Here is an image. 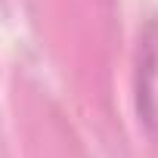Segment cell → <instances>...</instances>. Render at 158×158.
Segmentation results:
<instances>
[{"label":"cell","instance_id":"6da1fadb","mask_svg":"<svg viewBox=\"0 0 158 158\" xmlns=\"http://www.w3.org/2000/svg\"><path fill=\"white\" fill-rule=\"evenodd\" d=\"M139 115L152 133H158V22L149 25L139 50Z\"/></svg>","mask_w":158,"mask_h":158}]
</instances>
